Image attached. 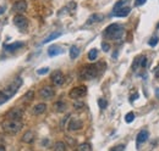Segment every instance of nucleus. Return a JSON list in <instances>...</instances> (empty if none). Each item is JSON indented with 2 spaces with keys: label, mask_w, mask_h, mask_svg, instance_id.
I'll return each instance as SVG.
<instances>
[{
  "label": "nucleus",
  "mask_w": 159,
  "mask_h": 151,
  "mask_svg": "<svg viewBox=\"0 0 159 151\" xmlns=\"http://www.w3.org/2000/svg\"><path fill=\"white\" fill-rule=\"evenodd\" d=\"M22 85V78L17 77L15 78L6 88H4L1 92H0V105L6 102L7 100H10L14 95L17 93V90L20 89V87Z\"/></svg>",
  "instance_id": "obj_1"
},
{
  "label": "nucleus",
  "mask_w": 159,
  "mask_h": 151,
  "mask_svg": "<svg viewBox=\"0 0 159 151\" xmlns=\"http://www.w3.org/2000/svg\"><path fill=\"white\" fill-rule=\"evenodd\" d=\"M125 29L122 26H120L118 23H111L110 26H108L104 31V37L107 39L114 40V41H120L124 37Z\"/></svg>",
  "instance_id": "obj_2"
},
{
  "label": "nucleus",
  "mask_w": 159,
  "mask_h": 151,
  "mask_svg": "<svg viewBox=\"0 0 159 151\" xmlns=\"http://www.w3.org/2000/svg\"><path fill=\"white\" fill-rule=\"evenodd\" d=\"M99 75V66L98 65H87L84 66L80 72V79L83 80H91L97 78Z\"/></svg>",
  "instance_id": "obj_3"
},
{
  "label": "nucleus",
  "mask_w": 159,
  "mask_h": 151,
  "mask_svg": "<svg viewBox=\"0 0 159 151\" xmlns=\"http://www.w3.org/2000/svg\"><path fill=\"white\" fill-rule=\"evenodd\" d=\"M23 124L21 121H15V119H6L2 124H1V128L5 133H9V134H16L22 129Z\"/></svg>",
  "instance_id": "obj_4"
},
{
  "label": "nucleus",
  "mask_w": 159,
  "mask_h": 151,
  "mask_svg": "<svg viewBox=\"0 0 159 151\" xmlns=\"http://www.w3.org/2000/svg\"><path fill=\"white\" fill-rule=\"evenodd\" d=\"M86 94H87V87H84V85H79V87H75V88H72V89L70 90L69 96H70L71 99H74V100H79L81 97H83Z\"/></svg>",
  "instance_id": "obj_5"
},
{
  "label": "nucleus",
  "mask_w": 159,
  "mask_h": 151,
  "mask_svg": "<svg viewBox=\"0 0 159 151\" xmlns=\"http://www.w3.org/2000/svg\"><path fill=\"white\" fill-rule=\"evenodd\" d=\"M22 114H23V110H22V109H20V107H14V109H11V110H9V111L6 112L5 117H6V119L21 121Z\"/></svg>",
  "instance_id": "obj_6"
},
{
  "label": "nucleus",
  "mask_w": 159,
  "mask_h": 151,
  "mask_svg": "<svg viewBox=\"0 0 159 151\" xmlns=\"http://www.w3.org/2000/svg\"><path fill=\"white\" fill-rule=\"evenodd\" d=\"M14 24L20 29H26L28 27V19L23 15H16L14 17Z\"/></svg>",
  "instance_id": "obj_7"
},
{
  "label": "nucleus",
  "mask_w": 159,
  "mask_h": 151,
  "mask_svg": "<svg viewBox=\"0 0 159 151\" xmlns=\"http://www.w3.org/2000/svg\"><path fill=\"white\" fill-rule=\"evenodd\" d=\"M55 95V90L52 87H43L39 90V96L44 100H50L53 96Z\"/></svg>",
  "instance_id": "obj_8"
},
{
  "label": "nucleus",
  "mask_w": 159,
  "mask_h": 151,
  "mask_svg": "<svg viewBox=\"0 0 159 151\" xmlns=\"http://www.w3.org/2000/svg\"><path fill=\"white\" fill-rule=\"evenodd\" d=\"M12 11L14 12H16L17 15H22L26 10H27V2L25 1V0H19V1H16L14 5H12Z\"/></svg>",
  "instance_id": "obj_9"
},
{
  "label": "nucleus",
  "mask_w": 159,
  "mask_h": 151,
  "mask_svg": "<svg viewBox=\"0 0 159 151\" xmlns=\"http://www.w3.org/2000/svg\"><path fill=\"white\" fill-rule=\"evenodd\" d=\"M82 127H83V123H82V121L79 119V118H72V119H70V122H69V124H67V129H69L70 132L80 131Z\"/></svg>",
  "instance_id": "obj_10"
},
{
  "label": "nucleus",
  "mask_w": 159,
  "mask_h": 151,
  "mask_svg": "<svg viewBox=\"0 0 159 151\" xmlns=\"http://www.w3.org/2000/svg\"><path fill=\"white\" fill-rule=\"evenodd\" d=\"M148 136H149V133L147 129H142L141 132L137 134L136 136V144H137V149L141 148V144H144L147 140H148Z\"/></svg>",
  "instance_id": "obj_11"
},
{
  "label": "nucleus",
  "mask_w": 159,
  "mask_h": 151,
  "mask_svg": "<svg viewBox=\"0 0 159 151\" xmlns=\"http://www.w3.org/2000/svg\"><path fill=\"white\" fill-rule=\"evenodd\" d=\"M50 79H52V82H53L54 85L60 87V85L64 83V75H62L61 71H54V72L52 73Z\"/></svg>",
  "instance_id": "obj_12"
},
{
  "label": "nucleus",
  "mask_w": 159,
  "mask_h": 151,
  "mask_svg": "<svg viewBox=\"0 0 159 151\" xmlns=\"http://www.w3.org/2000/svg\"><path fill=\"white\" fill-rule=\"evenodd\" d=\"M130 12H131V9H130L129 6H124V7H121V9L114 10L111 15L115 16V17H126Z\"/></svg>",
  "instance_id": "obj_13"
},
{
  "label": "nucleus",
  "mask_w": 159,
  "mask_h": 151,
  "mask_svg": "<svg viewBox=\"0 0 159 151\" xmlns=\"http://www.w3.org/2000/svg\"><path fill=\"white\" fill-rule=\"evenodd\" d=\"M104 19V16L102 14H93L89 16V19H87V24H93V23H98V22H102Z\"/></svg>",
  "instance_id": "obj_14"
},
{
  "label": "nucleus",
  "mask_w": 159,
  "mask_h": 151,
  "mask_svg": "<svg viewBox=\"0 0 159 151\" xmlns=\"http://www.w3.org/2000/svg\"><path fill=\"white\" fill-rule=\"evenodd\" d=\"M62 53H64V49H61L58 45H53V46H50L48 49V55L49 56H58Z\"/></svg>",
  "instance_id": "obj_15"
},
{
  "label": "nucleus",
  "mask_w": 159,
  "mask_h": 151,
  "mask_svg": "<svg viewBox=\"0 0 159 151\" xmlns=\"http://www.w3.org/2000/svg\"><path fill=\"white\" fill-rule=\"evenodd\" d=\"M53 107H54V111L55 112H65L66 109H67V104L64 102V101H57L53 105Z\"/></svg>",
  "instance_id": "obj_16"
},
{
  "label": "nucleus",
  "mask_w": 159,
  "mask_h": 151,
  "mask_svg": "<svg viewBox=\"0 0 159 151\" xmlns=\"http://www.w3.org/2000/svg\"><path fill=\"white\" fill-rule=\"evenodd\" d=\"M23 45H25V44H23L22 41H15V43H12V44L5 45V50H6V51H15V50H17V49H21Z\"/></svg>",
  "instance_id": "obj_17"
},
{
  "label": "nucleus",
  "mask_w": 159,
  "mask_h": 151,
  "mask_svg": "<svg viewBox=\"0 0 159 151\" xmlns=\"http://www.w3.org/2000/svg\"><path fill=\"white\" fill-rule=\"evenodd\" d=\"M21 140L23 143H26V144H31L34 140V133L32 132V131H27V132L23 134V136H22Z\"/></svg>",
  "instance_id": "obj_18"
},
{
  "label": "nucleus",
  "mask_w": 159,
  "mask_h": 151,
  "mask_svg": "<svg viewBox=\"0 0 159 151\" xmlns=\"http://www.w3.org/2000/svg\"><path fill=\"white\" fill-rule=\"evenodd\" d=\"M45 110H47V105L45 104H37L34 107H33V113L34 114H42L43 112H45Z\"/></svg>",
  "instance_id": "obj_19"
},
{
  "label": "nucleus",
  "mask_w": 159,
  "mask_h": 151,
  "mask_svg": "<svg viewBox=\"0 0 159 151\" xmlns=\"http://www.w3.org/2000/svg\"><path fill=\"white\" fill-rule=\"evenodd\" d=\"M33 99H34V92H33V90H28L26 94L23 95L22 101H23V102H30V101H32Z\"/></svg>",
  "instance_id": "obj_20"
},
{
  "label": "nucleus",
  "mask_w": 159,
  "mask_h": 151,
  "mask_svg": "<svg viewBox=\"0 0 159 151\" xmlns=\"http://www.w3.org/2000/svg\"><path fill=\"white\" fill-rule=\"evenodd\" d=\"M60 36H61V32H54V33H52L50 36H48V37L43 40V44H47V43L54 40V39H57V38H59Z\"/></svg>",
  "instance_id": "obj_21"
},
{
  "label": "nucleus",
  "mask_w": 159,
  "mask_h": 151,
  "mask_svg": "<svg viewBox=\"0 0 159 151\" xmlns=\"http://www.w3.org/2000/svg\"><path fill=\"white\" fill-rule=\"evenodd\" d=\"M53 151H66V144L62 143V141H57L54 144Z\"/></svg>",
  "instance_id": "obj_22"
},
{
  "label": "nucleus",
  "mask_w": 159,
  "mask_h": 151,
  "mask_svg": "<svg viewBox=\"0 0 159 151\" xmlns=\"http://www.w3.org/2000/svg\"><path fill=\"white\" fill-rule=\"evenodd\" d=\"M76 151H92V146L88 143H83V144H80L77 146Z\"/></svg>",
  "instance_id": "obj_23"
},
{
  "label": "nucleus",
  "mask_w": 159,
  "mask_h": 151,
  "mask_svg": "<svg viewBox=\"0 0 159 151\" xmlns=\"http://www.w3.org/2000/svg\"><path fill=\"white\" fill-rule=\"evenodd\" d=\"M80 55V49L77 48V46H71V49H70V57L72 58V60H75L76 57Z\"/></svg>",
  "instance_id": "obj_24"
},
{
  "label": "nucleus",
  "mask_w": 159,
  "mask_h": 151,
  "mask_svg": "<svg viewBox=\"0 0 159 151\" xmlns=\"http://www.w3.org/2000/svg\"><path fill=\"white\" fill-rule=\"evenodd\" d=\"M141 61H142V56H137L135 58L134 63H132V71L136 72L139 70V67H141Z\"/></svg>",
  "instance_id": "obj_25"
},
{
  "label": "nucleus",
  "mask_w": 159,
  "mask_h": 151,
  "mask_svg": "<svg viewBox=\"0 0 159 151\" xmlns=\"http://www.w3.org/2000/svg\"><path fill=\"white\" fill-rule=\"evenodd\" d=\"M98 56V50L97 49H91L88 53V60L89 61H96V58Z\"/></svg>",
  "instance_id": "obj_26"
},
{
  "label": "nucleus",
  "mask_w": 159,
  "mask_h": 151,
  "mask_svg": "<svg viewBox=\"0 0 159 151\" xmlns=\"http://www.w3.org/2000/svg\"><path fill=\"white\" fill-rule=\"evenodd\" d=\"M159 41V37L158 36H153V37L149 39V41H148V44H149V46H152V48H154V46H157V44H158Z\"/></svg>",
  "instance_id": "obj_27"
},
{
  "label": "nucleus",
  "mask_w": 159,
  "mask_h": 151,
  "mask_svg": "<svg viewBox=\"0 0 159 151\" xmlns=\"http://www.w3.org/2000/svg\"><path fill=\"white\" fill-rule=\"evenodd\" d=\"M134 119H135V113L134 112L126 113V116H125V122H126V123H131Z\"/></svg>",
  "instance_id": "obj_28"
},
{
  "label": "nucleus",
  "mask_w": 159,
  "mask_h": 151,
  "mask_svg": "<svg viewBox=\"0 0 159 151\" xmlns=\"http://www.w3.org/2000/svg\"><path fill=\"white\" fill-rule=\"evenodd\" d=\"M126 4H127V0H120V1H118V2L115 4L114 10H118V9H121V7L126 6Z\"/></svg>",
  "instance_id": "obj_29"
},
{
  "label": "nucleus",
  "mask_w": 159,
  "mask_h": 151,
  "mask_svg": "<svg viewBox=\"0 0 159 151\" xmlns=\"http://www.w3.org/2000/svg\"><path fill=\"white\" fill-rule=\"evenodd\" d=\"M98 105H99V107L102 109V110H104V109L108 106V101H107L105 99L100 97V99H98Z\"/></svg>",
  "instance_id": "obj_30"
},
{
  "label": "nucleus",
  "mask_w": 159,
  "mask_h": 151,
  "mask_svg": "<svg viewBox=\"0 0 159 151\" xmlns=\"http://www.w3.org/2000/svg\"><path fill=\"white\" fill-rule=\"evenodd\" d=\"M83 107H84V104H83L82 101H76V102L74 104V109H75V110H77V111L83 110Z\"/></svg>",
  "instance_id": "obj_31"
},
{
  "label": "nucleus",
  "mask_w": 159,
  "mask_h": 151,
  "mask_svg": "<svg viewBox=\"0 0 159 151\" xmlns=\"http://www.w3.org/2000/svg\"><path fill=\"white\" fill-rule=\"evenodd\" d=\"M125 148H126L125 144H120V145H116V146L111 148L110 151H125Z\"/></svg>",
  "instance_id": "obj_32"
},
{
  "label": "nucleus",
  "mask_w": 159,
  "mask_h": 151,
  "mask_svg": "<svg viewBox=\"0 0 159 151\" xmlns=\"http://www.w3.org/2000/svg\"><path fill=\"white\" fill-rule=\"evenodd\" d=\"M102 49H103V51H105V53H108V51H109V49H110V45H109L108 43H105V41H103V43H102Z\"/></svg>",
  "instance_id": "obj_33"
},
{
  "label": "nucleus",
  "mask_w": 159,
  "mask_h": 151,
  "mask_svg": "<svg viewBox=\"0 0 159 151\" xmlns=\"http://www.w3.org/2000/svg\"><path fill=\"white\" fill-rule=\"evenodd\" d=\"M48 72H49V68H48V67L40 68V70H38V71H37V73H38V75H47Z\"/></svg>",
  "instance_id": "obj_34"
},
{
  "label": "nucleus",
  "mask_w": 159,
  "mask_h": 151,
  "mask_svg": "<svg viewBox=\"0 0 159 151\" xmlns=\"http://www.w3.org/2000/svg\"><path fill=\"white\" fill-rule=\"evenodd\" d=\"M147 66V57L142 56V61H141V68H146Z\"/></svg>",
  "instance_id": "obj_35"
},
{
  "label": "nucleus",
  "mask_w": 159,
  "mask_h": 151,
  "mask_svg": "<svg viewBox=\"0 0 159 151\" xmlns=\"http://www.w3.org/2000/svg\"><path fill=\"white\" fill-rule=\"evenodd\" d=\"M146 1H147V0H135V4H134V5L137 7V6H141V5H143Z\"/></svg>",
  "instance_id": "obj_36"
},
{
  "label": "nucleus",
  "mask_w": 159,
  "mask_h": 151,
  "mask_svg": "<svg viewBox=\"0 0 159 151\" xmlns=\"http://www.w3.org/2000/svg\"><path fill=\"white\" fill-rule=\"evenodd\" d=\"M154 76H156L157 78H159V65L154 68Z\"/></svg>",
  "instance_id": "obj_37"
},
{
  "label": "nucleus",
  "mask_w": 159,
  "mask_h": 151,
  "mask_svg": "<svg viewBox=\"0 0 159 151\" xmlns=\"http://www.w3.org/2000/svg\"><path fill=\"white\" fill-rule=\"evenodd\" d=\"M5 12V7H2V6H0V15H2Z\"/></svg>",
  "instance_id": "obj_38"
},
{
  "label": "nucleus",
  "mask_w": 159,
  "mask_h": 151,
  "mask_svg": "<svg viewBox=\"0 0 159 151\" xmlns=\"http://www.w3.org/2000/svg\"><path fill=\"white\" fill-rule=\"evenodd\" d=\"M137 97H139V94H135V95H134V96H132V97H131V101H134V100H136Z\"/></svg>",
  "instance_id": "obj_39"
},
{
  "label": "nucleus",
  "mask_w": 159,
  "mask_h": 151,
  "mask_svg": "<svg viewBox=\"0 0 159 151\" xmlns=\"http://www.w3.org/2000/svg\"><path fill=\"white\" fill-rule=\"evenodd\" d=\"M0 151H6L5 150V146H4V145H0Z\"/></svg>",
  "instance_id": "obj_40"
},
{
  "label": "nucleus",
  "mask_w": 159,
  "mask_h": 151,
  "mask_svg": "<svg viewBox=\"0 0 159 151\" xmlns=\"http://www.w3.org/2000/svg\"><path fill=\"white\" fill-rule=\"evenodd\" d=\"M156 95H157V97H159V88L156 89Z\"/></svg>",
  "instance_id": "obj_41"
},
{
  "label": "nucleus",
  "mask_w": 159,
  "mask_h": 151,
  "mask_svg": "<svg viewBox=\"0 0 159 151\" xmlns=\"http://www.w3.org/2000/svg\"><path fill=\"white\" fill-rule=\"evenodd\" d=\"M157 28H159V23H158V24H157Z\"/></svg>",
  "instance_id": "obj_42"
}]
</instances>
